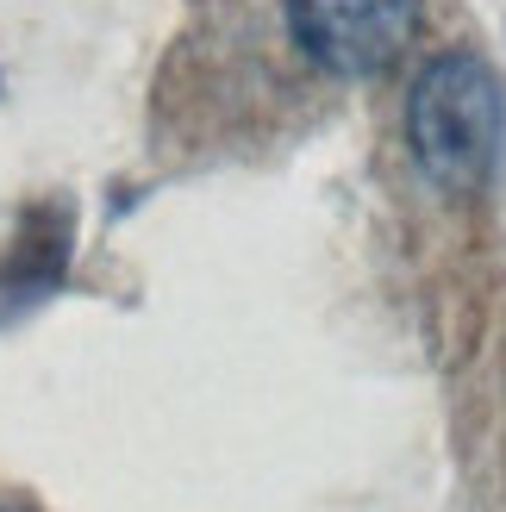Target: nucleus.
<instances>
[{
    "label": "nucleus",
    "mask_w": 506,
    "mask_h": 512,
    "mask_svg": "<svg viewBox=\"0 0 506 512\" xmlns=\"http://www.w3.org/2000/svg\"><path fill=\"white\" fill-rule=\"evenodd\" d=\"M500 132H506V100L482 57L450 50L419 75L407 100V138L425 182H438L444 194H475L500 157Z\"/></svg>",
    "instance_id": "f257e3e1"
},
{
    "label": "nucleus",
    "mask_w": 506,
    "mask_h": 512,
    "mask_svg": "<svg viewBox=\"0 0 506 512\" xmlns=\"http://www.w3.org/2000/svg\"><path fill=\"white\" fill-rule=\"evenodd\" d=\"M288 32L332 75H382L419 32V0H288Z\"/></svg>",
    "instance_id": "f03ea898"
}]
</instances>
